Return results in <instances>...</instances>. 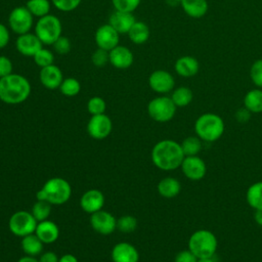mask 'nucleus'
Returning <instances> with one entry per match:
<instances>
[{"label":"nucleus","instance_id":"35","mask_svg":"<svg viewBox=\"0 0 262 262\" xmlns=\"http://www.w3.org/2000/svg\"><path fill=\"white\" fill-rule=\"evenodd\" d=\"M34 62L42 68L48 67L50 64H53L54 62V55L53 52L50 51L49 49H45V48H41L34 56H33Z\"/></svg>","mask_w":262,"mask_h":262},{"label":"nucleus","instance_id":"25","mask_svg":"<svg viewBox=\"0 0 262 262\" xmlns=\"http://www.w3.org/2000/svg\"><path fill=\"white\" fill-rule=\"evenodd\" d=\"M127 35L132 43L141 45V44H144L149 39L150 31L148 26L145 23L136 20L131 27V29L129 30Z\"/></svg>","mask_w":262,"mask_h":262},{"label":"nucleus","instance_id":"37","mask_svg":"<svg viewBox=\"0 0 262 262\" xmlns=\"http://www.w3.org/2000/svg\"><path fill=\"white\" fill-rule=\"evenodd\" d=\"M141 0H112L115 10L133 12L140 4Z\"/></svg>","mask_w":262,"mask_h":262},{"label":"nucleus","instance_id":"36","mask_svg":"<svg viewBox=\"0 0 262 262\" xmlns=\"http://www.w3.org/2000/svg\"><path fill=\"white\" fill-rule=\"evenodd\" d=\"M105 108H106V103L104 99L100 96H93L87 102V110L91 114V116L104 114Z\"/></svg>","mask_w":262,"mask_h":262},{"label":"nucleus","instance_id":"41","mask_svg":"<svg viewBox=\"0 0 262 262\" xmlns=\"http://www.w3.org/2000/svg\"><path fill=\"white\" fill-rule=\"evenodd\" d=\"M53 48L58 54H67L71 50V41L66 36H60L54 43Z\"/></svg>","mask_w":262,"mask_h":262},{"label":"nucleus","instance_id":"11","mask_svg":"<svg viewBox=\"0 0 262 262\" xmlns=\"http://www.w3.org/2000/svg\"><path fill=\"white\" fill-rule=\"evenodd\" d=\"M113 129V123L111 118L105 114L94 115L88 121L87 132L88 134L97 140L106 138Z\"/></svg>","mask_w":262,"mask_h":262},{"label":"nucleus","instance_id":"8","mask_svg":"<svg viewBox=\"0 0 262 262\" xmlns=\"http://www.w3.org/2000/svg\"><path fill=\"white\" fill-rule=\"evenodd\" d=\"M38 221L33 214L25 210L13 213L8 220V228L10 232L19 237L34 233Z\"/></svg>","mask_w":262,"mask_h":262},{"label":"nucleus","instance_id":"15","mask_svg":"<svg viewBox=\"0 0 262 262\" xmlns=\"http://www.w3.org/2000/svg\"><path fill=\"white\" fill-rule=\"evenodd\" d=\"M16 50L25 56H34L41 48L43 44L36 34L27 33L19 35L15 41Z\"/></svg>","mask_w":262,"mask_h":262},{"label":"nucleus","instance_id":"51","mask_svg":"<svg viewBox=\"0 0 262 262\" xmlns=\"http://www.w3.org/2000/svg\"><path fill=\"white\" fill-rule=\"evenodd\" d=\"M198 262H216L214 260V257H210V258H201L198 259Z\"/></svg>","mask_w":262,"mask_h":262},{"label":"nucleus","instance_id":"7","mask_svg":"<svg viewBox=\"0 0 262 262\" xmlns=\"http://www.w3.org/2000/svg\"><path fill=\"white\" fill-rule=\"evenodd\" d=\"M177 106L171 97L161 95L152 98L147 104V114L156 122L166 123L171 121L176 114Z\"/></svg>","mask_w":262,"mask_h":262},{"label":"nucleus","instance_id":"26","mask_svg":"<svg viewBox=\"0 0 262 262\" xmlns=\"http://www.w3.org/2000/svg\"><path fill=\"white\" fill-rule=\"evenodd\" d=\"M244 106L252 114L262 113V89L255 88L249 90L244 96Z\"/></svg>","mask_w":262,"mask_h":262},{"label":"nucleus","instance_id":"13","mask_svg":"<svg viewBox=\"0 0 262 262\" xmlns=\"http://www.w3.org/2000/svg\"><path fill=\"white\" fill-rule=\"evenodd\" d=\"M148 85L152 91L166 94L174 89L175 81L168 71L156 70L148 77Z\"/></svg>","mask_w":262,"mask_h":262},{"label":"nucleus","instance_id":"19","mask_svg":"<svg viewBox=\"0 0 262 262\" xmlns=\"http://www.w3.org/2000/svg\"><path fill=\"white\" fill-rule=\"evenodd\" d=\"M39 79L45 88L54 90L59 88L61 82L63 81V75L61 70L53 63L40 70Z\"/></svg>","mask_w":262,"mask_h":262},{"label":"nucleus","instance_id":"10","mask_svg":"<svg viewBox=\"0 0 262 262\" xmlns=\"http://www.w3.org/2000/svg\"><path fill=\"white\" fill-rule=\"evenodd\" d=\"M180 168L183 175L191 181L202 180L207 173V165L199 156L184 157Z\"/></svg>","mask_w":262,"mask_h":262},{"label":"nucleus","instance_id":"31","mask_svg":"<svg viewBox=\"0 0 262 262\" xmlns=\"http://www.w3.org/2000/svg\"><path fill=\"white\" fill-rule=\"evenodd\" d=\"M26 7L33 14V16L40 18L49 14L51 4L49 0H28Z\"/></svg>","mask_w":262,"mask_h":262},{"label":"nucleus","instance_id":"34","mask_svg":"<svg viewBox=\"0 0 262 262\" xmlns=\"http://www.w3.org/2000/svg\"><path fill=\"white\" fill-rule=\"evenodd\" d=\"M137 227V219L132 215H124L117 219V229L123 233H131Z\"/></svg>","mask_w":262,"mask_h":262},{"label":"nucleus","instance_id":"27","mask_svg":"<svg viewBox=\"0 0 262 262\" xmlns=\"http://www.w3.org/2000/svg\"><path fill=\"white\" fill-rule=\"evenodd\" d=\"M21 238L23 239L20 242V246H21V249H23V251L26 255L35 257V256L41 254L44 244L36 235L35 232L31 233V234H28V235H26Z\"/></svg>","mask_w":262,"mask_h":262},{"label":"nucleus","instance_id":"39","mask_svg":"<svg viewBox=\"0 0 262 262\" xmlns=\"http://www.w3.org/2000/svg\"><path fill=\"white\" fill-rule=\"evenodd\" d=\"M82 0H51L53 6L62 11V12H70L78 8Z\"/></svg>","mask_w":262,"mask_h":262},{"label":"nucleus","instance_id":"23","mask_svg":"<svg viewBox=\"0 0 262 262\" xmlns=\"http://www.w3.org/2000/svg\"><path fill=\"white\" fill-rule=\"evenodd\" d=\"M157 189L161 196L166 199H172L180 193L181 183L178 179L168 176L159 181Z\"/></svg>","mask_w":262,"mask_h":262},{"label":"nucleus","instance_id":"40","mask_svg":"<svg viewBox=\"0 0 262 262\" xmlns=\"http://www.w3.org/2000/svg\"><path fill=\"white\" fill-rule=\"evenodd\" d=\"M91 61L96 68H102L106 66V63L110 62L108 51L101 48H97L91 55Z\"/></svg>","mask_w":262,"mask_h":262},{"label":"nucleus","instance_id":"1","mask_svg":"<svg viewBox=\"0 0 262 262\" xmlns=\"http://www.w3.org/2000/svg\"><path fill=\"white\" fill-rule=\"evenodd\" d=\"M151 162L162 171H174L180 168L184 159L179 142L172 139H163L157 142L151 149Z\"/></svg>","mask_w":262,"mask_h":262},{"label":"nucleus","instance_id":"29","mask_svg":"<svg viewBox=\"0 0 262 262\" xmlns=\"http://www.w3.org/2000/svg\"><path fill=\"white\" fill-rule=\"evenodd\" d=\"M170 97L177 107H184L192 101L193 94L190 88L186 86H180L173 89Z\"/></svg>","mask_w":262,"mask_h":262},{"label":"nucleus","instance_id":"18","mask_svg":"<svg viewBox=\"0 0 262 262\" xmlns=\"http://www.w3.org/2000/svg\"><path fill=\"white\" fill-rule=\"evenodd\" d=\"M111 257L113 262H138L139 253L137 249L126 242L118 243L114 246Z\"/></svg>","mask_w":262,"mask_h":262},{"label":"nucleus","instance_id":"32","mask_svg":"<svg viewBox=\"0 0 262 262\" xmlns=\"http://www.w3.org/2000/svg\"><path fill=\"white\" fill-rule=\"evenodd\" d=\"M31 213L38 222L46 220L51 214V204L46 201L37 200V202L32 207Z\"/></svg>","mask_w":262,"mask_h":262},{"label":"nucleus","instance_id":"43","mask_svg":"<svg viewBox=\"0 0 262 262\" xmlns=\"http://www.w3.org/2000/svg\"><path fill=\"white\" fill-rule=\"evenodd\" d=\"M174 262H198V258L190 250H182L175 256Z\"/></svg>","mask_w":262,"mask_h":262},{"label":"nucleus","instance_id":"6","mask_svg":"<svg viewBox=\"0 0 262 262\" xmlns=\"http://www.w3.org/2000/svg\"><path fill=\"white\" fill-rule=\"evenodd\" d=\"M61 21L53 14H47L40 17L35 26V34L43 45H53V43L61 36Z\"/></svg>","mask_w":262,"mask_h":262},{"label":"nucleus","instance_id":"14","mask_svg":"<svg viewBox=\"0 0 262 262\" xmlns=\"http://www.w3.org/2000/svg\"><path fill=\"white\" fill-rule=\"evenodd\" d=\"M119 39L120 34L110 24L100 26L94 35V40L97 47L106 51H110L118 46Z\"/></svg>","mask_w":262,"mask_h":262},{"label":"nucleus","instance_id":"44","mask_svg":"<svg viewBox=\"0 0 262 262\" xmlns=\"http://www.w3.org/2000/svg\"><path fill=\"white\" fill-rule=\"evenodd\" d=\"M252 113L245 106L239 107L235 113H234V118L237 122L239 123H247L251 119Z\"/></svg>","mask_w":262,"mask_h":262},{"label":"nucleus","instance_id":"17","mask_svg":"<svg viewBox=\"0 0 262 262\" xmlns=\"http://www.w3.org/2000/svg\"><path fill=\"white\" fill-rule=\"evenodd\" d=\"M104 205V195L99 189H89L85 191L80 199L82 210L90 215L101 210Z\"/></svg>","mask_w":262,"mask_h":262},{"label":"nucleus","instance_id":"4","mask_svg":"<svg viewBox=\"0 0 262 262\" xmlns=\"http://www.w3.org/2000/svg\"><path fill=\"white\" fill-rule=\"evenodd\" d=\"M72 195V186L69 181L60 177L48 179L37 191V200H42L51 205L66 204Z\"/></svg>","mask_w":262,"mask_h":262},{"label":"nucleus","instance_id":"30","mask_svg":"<svg viewBox=\"0 0 262 262\" xmlns=\"http://www.w3.org/2000/svg\"><path fill=\"white\" fill-rule=\"evenodd\" d=\"M202 142L203 140L199 138L196 135L185 137L180 143L184 156H199L203 146Z\"/></svg>","mask_w":262,"mask_h":262},{"label":"nucleus","instance_id":"22","mask_svg":"<svg viewBox=\"0 0 262 262\" xmlns=\"http://www.w3.org/2000/svg\"><path fill=\"white\" fill-rule=\"evenodd\" d=\"M177 75L183 78H190L195 76L200 70V63L193 56L184 55L180 56L174 64Z\"/></svg>","mask_w":262,"mask_h":262},{"label":"nucleus","instance_id":"24","mask_svg":"<svg viewBox=\"0 0 262 262\" xmlns=\"http://www.w3.org/2000/svg\"><path fill=\"white\" fill-rule=\"evenodd\" d=\"M183 11L192 18L203 17L209 8L207 0H181Z\"/></svg>","mask_w":262,"mask_h":262},{"label":"nucleus","instance_id":"38","mask_svg":"<svg viewBox=\"0 0 262 262\" xmlns=\"http://www.w3.org/2000/svg\"><path fill=\"white\" fill-rule=\"evenodd\" d=\"M250 78L254 85L262 89V59L254 61L250 69Z\"/></svg>","mask_w":262,"mask_h":262},{"label":"nucleus","instance_id":"48","mask_svg":"<svg viewBox=\"0 0 262 262\" xmlns=\"http://www.w3.org/2000/svg\"><path fill=\"white\" fill-rule=\"evenodd\" d=\"M254 219H255V222L262 227V209H258V210H255L254 212Z\"/></svg>","mask_w":262,"mask_h":262},{"label":"nucleus","instance_id":"16","mask_svg":"<svg viewBox=\"0 0 262 262\" xmlns=\"http://www.w3.org/2000/svg\"><path fill=\"white\" fill-rule=\"evenodd\" d=\"M110 63L119 70H126L133 64V52L126 46L118 45L108 51Z\"/></svg>","mask_w":262,"mask_h":262},{"label":"nucleus","instance_id":"21","mask_svg":"<svg viewBox=\"0 0 262 262\" xmlns=\"http://www.w3.org/2000/svg\"><path fill=\"white\" fill-rule=\"evenodd\" d=\"M35 233L44 245H49L58 238L59 228L55 222L46 219L38 222Z\"/></svg>","mask_w":262,"mask_h":262},{"label":"nucleus","instance_id":"42","mask_svg":"<svg viewBox=\"0 0 262 262\" xmlns=\"http://www.w3.org/2000/svg\"><path fill=\"white\" fill-rule=\"evenodd\" d=\"M13 64L9 57L5 55H0V78L6 77L12 74Z\"/></svg>","mask_w":262,"mask_h":262},{"label":"nucleus","instance_id":"46","mask_svg":"<svg viewBox=\"0 0 262 262\" xmlns=\"http://www.w3.org/2000/svg\"><path fill=\"white\" fill-rule=\"evenodd\" d=\"M59 257H57V255L51 251L45 252L43 253L40 258H39V262H58Z\"/></svg>","mask_w":262,"mask_h":262},{"label":"nucleus","instance_id":"3","mask_svg":"<svg viewBox=\"0 0 262 262\" xmlns=\"http://www.w3.org/2000/svg\"><path fill=\"white\" fill-rule=\"evenodd\" d=\"M194 133L205 142L217 141L224 133L223 119L214 113H205L199 116L194 122Z\"/></svg>","mask_w":262,"mask_h":262},{"label":"nucleus","instance_id":"2","mask_svg":"<svg viewBox=\"0 0 262 262\" xmlns=\"http://www.w3.org/2000/svg\"><path fill=\"white\" fill-rule=\"evenodd\" d=\"M31 83L19 74H10L0 78V100L6 104H19L31 94Z\"/></svg>","mask_w":262,"mask_h":262},{"label":"nucleus","instance_id":"28","mask_svg":"<svg viewBox=\"0 0 262 262\" xmlns=\"http://www.w3.org/2000/svg\"><path fill=\"white\" fill-rule=\"evenodd\" d=\"M246 201L254 210L262 209V181L254 182L248 187Z\"/></svg>","mask_w":262,"mask_h":262},{"label":"nucleus","instance_id":"47","mask_svg":"<svg viewBox=\"0 0 262 262\" xmlns=\"http://www.w3.org/2000/svg\"><path fill=\"white\" fill-rule=\"evenodd\" d=\"M58 262H78V259L73 254H64L61 257H59Z\"/></svg>","mask_w":262,"mask_h":262},{"label":"nucleus","instance_id":"50","mask_svg":"<svg viewBox=\"0 0 262 262\" xmlns=\"http://www.w3.org/2000/svg\"><path fill=\"white\" fill-rule=\"evenodd\" d=\"M166 4L170 7H177L179 5H181V0H165Z\"/></svg>","mask_w":262,"mask_h":262},{"label":"nucleus","instance_id":"5","mask_svg":"<svg viewBox=\"0 0 262 262\" xmlns=\"http://www.w3.org/2000/svg\"><path fill=\"white\" fill-rule=\"evenodd\" d=\"M187 246L198 259L210 258L214 257L217 251L218 241L211 230L198 229L190 234Z\"/></svg>","mask_w":262,"mask_h":262},{"label":"nucleus","instance_id":"20","mask_svg":"<svg viewBox=\"0 0 262 262\" xmlns=\"http://www.w3.org/2000/svg\"><path fill=\"white\" fill-rule=\"evenodd\" d=\"M136 21L134 15L132 12H125V11H119L115 10L112 15L110 16L108 24L120 34H128L129 30L133 26V24Z\"/></svg>","mask_w":262,"mask_h":262},{"label":"nucleus","instance_id":"49","mask_svg":"<svg viewBox=\"0 0 262 262\" xmlns=\"http://www.w3.org/2000/svg\"><path fill=\"white\" fill-rule=\"evenodd\" d=\"M17 262H39V259L35 258L34 256H29V255H26L21 258L18 259Z\"/></svg>","mask_w":262,"mask_h":262},{"label":"nucleus","instance_id":"9","mask_svg":"<svg viewBox=\"0 0 262 262\" xmlns=\"http://www.w3.org/2000/svg\"><path fill=\"white\" fill-rule=\"evenodd\" d=\"M33 23L34 16L26 6L13 8L8 16L9 28L18 36L29 33L33 27Z\"/></svg>","mask_w":262,"mask_h":262},{"label":"nucleus","instance_id":"33","mask_svg":"<svg viewBox=\"0 0 262 262\" xmlns=\"http://www.w3.org/2000/svg\"><path fill=\"white\" fill-rule=\"evenodd\" d=\"M58 89L64 96L73 97L79 94L81 90V84L76 78H66L61 82Z\"/></svg>","mask_w":262,"mask_h":262},{"label":"nucleus","instance_id":"12","mask_svg":"<svg viewBox=\"0 0 262 262\" xmlns=\"http://www.w3.org/2000/svg\"><path fill=\"white\" fill-rule=\"evenodd\" d=\"M91 227L102 235H108L117 229V219L107 211L99 210L90 216Z\"/></svg>","mask_w":262,"mask_h":262},{"label":"nucleus","instance_id":"45","mask_svg":"<svg viewBox=\"0 0 262 262\" xmlns=\"http://www.w3.org/2000/svg\"><path fill=\"white\" fill-rule=\"evenodd\" d=\"M10 40V34L8 29L0 23V49L7 46Z\"/></svg>","mask_w":262,"mask_h":262}]
</instances>
